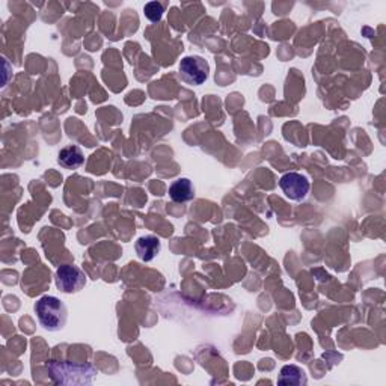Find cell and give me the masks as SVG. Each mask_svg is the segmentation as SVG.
<instances>
[{"label": "cell", "mask_w": 386, "mask_h": 386, "mask_svg": "<svg viewBox=\"0 0 386 386\" xmlns=\"http://www.w3.org/2000/svg\"><path fill=\"white\" fill-rule=\"evenodd\" d=\"M47 370L57 385H89L97 374L89 364H73L68 360H50Z\"/></svg>", "instance_id": "obj_1"}, {"label": "cell", "mask_w": 386, "mask_h": 386, "mask_svg": "<svg viewBox=\"0 0 386 386\" xmlns=\"http://www.w3.org/2000/svg\"><path fill=\"white\" fill-rule=\"evenodd\" d=\"M35 313L39 324L48 332H57L64 329L68 318V311L64 302L55 296H43L35 304Z\"/></svg>", "instance_id": "obj_2"}, {"label": "cell", "mask_w": 386, "mask_h": 386, "mask_svg": "<svg viewBox=\"0 0 386 386\" xmlns=\"http://www.w3.org/2000/svg\"><path fill=\"white\" fill-rule=\"evenodd\" d=\"M210 65L201 56H186L180 62V75L189 85H203L208 79Z\"/></svg>", "instance_id": "obj_3"}, {"label": "cell", "mask_w": 386, "mask_h": 386, "mask_svg": "<svg viewBox=\"0 0 386 386\" xmlns=\"http://www.w3.org/2000/svg\"><path fill=\"white\" fill-rule=\"evenodd\" d=\"M56 287L59 291L71 295V293L80 291L86 284V276L79 267L73 264H62L56 270Z\"/></svg>", "instance_id": "obj_4"}, {"label": "cell", "mask_w": 386, "mask_h": 386, "mask_svg": "<svg viewBox=\"0 0 386 386\" xmlns=\"http://www.w3.org/2000/svg\"><path fill=\"white\" fill-rule=\"evenodd\" d=\"M279 187L288 199L302 201L308 195L311 184H309V180L305 177V175L297 172H288L281 177Z\"/></svg>", "instance_id": "obj_5"}, {"label": "cell", "mask_w": 386, "mask_h": 386, "mask_svg": "<svg viewBox=\"0 0 386 386\" xmlns=\"http://www.w3.org/2000/svg\"><path fill=\"white\" fill-rule=\"evenodd\" d=\"M134 249H136L139 259L148 263L151 259H154L158 255V252H160V240L154 236L140 237L138 239L136 245H134Z\"/></svg>", "instance_id": "obj_6"}, {"label": "cell", "mask_w": 386, "mask_h": 386, "mask_svg": "<svg viewBox=\"0 0 386 386\" xmlns=\"http://www.w3.org/2000/svg\"><path fill=\"white\" fill-rule=\"evenodd\" d=\"M57 162L65 169H79V167L85 163V156H83L82 149L75 145L65 147L61 149L59 156H57Z\"/></svg>", "instance_id": "obj_7"}, {"label": "cell", "mask_w": 386, "mask_h": 386, "mask_svg": "<svg viewBox=\"0 0 386 386\" xmlns=\"http://www.w3.org/2000/svg\"><path fill=\"white\" fill-rule=\"evenodd\" d=\"M278 383L284 386H305L308 383V377L300 367L285 365L279 373Z\"/></svg>", "instance_id": "obj_8"}, {"label": "cell", "mask_w": 386, "mask_h": 386, "mask_svg": "<svg viewBox=\"0 0 386 386\" xmlns=\"http://www.w3.org/2000/svg\"><path fill=\"white\" fill-rule=\"evenodd\" d=\"M169 196L174 203H187L195 198V187L189 178H180L171 184Z\"/></svg>", "instance_id": "obj_9"}, {"label": "cell", "mask_w": 386, "mask_h": 386, "mask_svg": "<svg viewBox=\"0 0 386 386\" xmlns=\"http://www.w3.org/2000/svg\"><path fill=\"white\" fill-rule=\"evenodd\" d=\"M144 12H145V17L149 21L157 23V21L162 20L163 12H165V5L160 3V2H149V3L145 5Z\"/></svg>", "instance_id": "obj_10"}]
</instances>
